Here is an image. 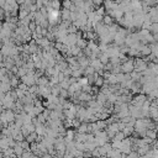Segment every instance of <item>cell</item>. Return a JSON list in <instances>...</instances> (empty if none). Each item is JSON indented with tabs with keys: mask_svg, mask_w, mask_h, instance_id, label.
Here are the masks:
<instances>
[{
	"mask_svg": "<svg viewBox=\"0 0 158 158\" xmlns=\"http://www.w3.org/2000/svg\"><path fill=\"white\" fill-rule=\"evenodd\" d=\"M15 153H16L17 156H21V154H22V147H21V146H16V147H15Z\"/></svg>",
	"mask_w": 158,
	"mask_h": 158,
	"instance_id": "6da1fadb",
	"label": "cell"
}]
</instances>
